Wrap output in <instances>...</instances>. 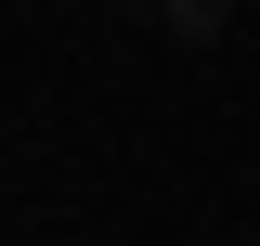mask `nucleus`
<instances>
[{"label": "nucleus", "mask_w": 260, "mask_h": 246, "mask_svg": "<svg viewBox=\"0 0 260 246\" xmlns=\"http://www.w3.org/2000/svg\"><path fill=\"white\" fill-rule=\"evenodd\" d=\"M169 26L182 39H221V0H169Z\"/></svg>", "instance_id": "nucleus-1"}, {"label": "nucleus", "mask_w": 260, "mask_h": 246, "mask_svg": "<svg viewBox=\"0 0 260 246\" xmlns=\"http://www.w3.org/2000/svg\"><path fill=\"white\" fill-rule=\"evenodd\" d=\"M156 13H169V0H156Z\"/></svg>", "instance_id": "nucleus-2"}]
</instances>
